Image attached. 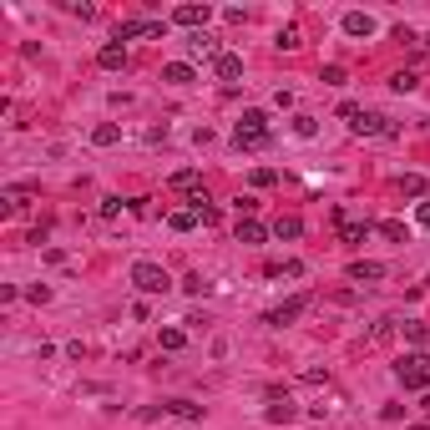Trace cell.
I'll return each mask as SVG.
<instances>
[{"mask_svg":"<svg viewBox=\"0 0 430 430\" xmlns=\"http://www.w3.org/2000/svg\"><path fill=\"white\" fill-rule=\"evenodd\" d=\"M233 142H238L243 152H258V147H268V142H274V132H268V117L258 112V106H248V112L238 117V127H233Z\"/></svg>","mask_w":430,"mask_h":430,"instance_id":"cell-1","label":"cell"},{"mask_svg":"<svg viewBox=\"0 0 430 430\" xmlns=\"http://www.w3.org/2000/svg\"><path fill=\"white\" fill-rule=\"evenodd\" d=\"M132 284H137L142 294H168V289H173V274H168L163 263H152V258H137V263H132Z\"/></svg>","mask_w":430,"mask_h":430,"instance_id":"cell-2","label":"cell"},{"mask_svg":"<svg viewBox=\"0 0 430 430\" xmlns=\"http://www.w3.org/2000/svg\"><path fill=\"white\" fill-rule=\"evenodd\" d=\"M395 380L405 385V390H425L430 385V354L420 349V354H405L400 364H395Z\"/></svg>","mask_w":430,"mask_h":430,"instance_id":"cell-3","label":"cell"},{"mask_svg":"<svg viewBox=\"0 0 430 430\" xmlns=\"http://www.w3.org/2000/svg\"><path fill=\"white\" fill-rule=\"evenodd\" d=\"M349 132L354 137H395V122L380 117V112H354L349 117Z\"/></svg>","mask_w":430,"mask_h":430,"instance_id":"cell-4","label":"cell"},{"mask_svg":"<svg viewBox=\"0 0 430 430\" xmlns=\"http://www.w3.org/2000/svg\"><path fill=\"white\" fill-rule=\"evenodd\" d=\"M263 415H268V425H289V420L299 415V405L284 395V385H274V390H268V410H263Z\"/></svg>","mask_w":430,"mask_h":430,"instance_id":"cell-5","label":"cell"},{"mask_svg":"<svg viewBox=\"0 0 430 430\" xmlns=\"http://www.w3.org/2000/svg\"><path fill=\"white\" fill-rule=\"evenodd\" d=\"M304 309H309V294H294L289 304H279V309H268V314H263V324H274V329H284V324H294V319H299Z\"/></svg>","mask_w":430,"mask_h":430,"instance_id":"cell-6","label":"cell"},{"mask_svg":"<svg viewBox=\"0 0 430 430\" xmlns=\"http://www.w3.org/2000/svg\"><path fill=\"white\" fill-rule=\"evenodd\" d=\"M188 56H193V61H218V56H223V46H218V36L193 31V36H188Z\"/></svg>","mask_w":430,"mask_h":430,"instance_id":"cell-7","label":"cell"},{"mask_svg":"<svg viewBox=\"0 0 430 430\" xmlns=\"http://www.w3.org/2000/svg\"><path fill=\"white\" fill-rule=\"evenodd\" d=\"M163 31H168V21H122L112 41H122V46H127V41H137V36H163Z\"/></svg>","mask_w":430,"mask_h":430,"instance_id":"cell-8","label":"cell"},{"mask_svg":"<svg viewBox=\"0 0 430 430\" xmlns=\"http://www.w3.org/2000/svg\"><path fill=\"white\" fill-rule=\"evenodd\" d=\"M344 274H349V284H380V279H385V263H374V258H354Z\"/></svg>","mask_w":430,"mask_h":430,"instance_id":"cell-9","label":"cell"},{"mask_svg":"<svg viewBox=\"0 0 430 430\" xmlns=\"http://www.w3.org/2000/svg\"><path fill=\"white\" fill-rule=\"evenodd\" d=\"M213 21V6H178L173 11V26H188V31H203Z\"/></svg>","mask_w":430,"mask_h":430,"instance_id":"cell-10","label":"cell"},{"mask_svg":"<svg viewBox=\"0 0 430 430\" xmlns=\"http://www.w3.org/2000/svg\"><path fill=\"white\" fill-rule=\"evenodd\" d=\"M168 188H173V193H188V198L208 193V188H203V173H198V168H183V173H173V178H168Z\"/></svg>","mask_w":430,"mask_h":430,"instance_id":"cell-11","label":"cell"},{"mask_svg":"<svg viewBox=\"0 0 430 430\" xmlns=\"http://www.w3.org/2000/svg\"><path fill=\"white\" fill-rule=\"evenodd\" d=\"M96 66H101V71H122V66H127V46H122V41H106V46L96 51Z\"/></svg>","mask_w":430,"mask_h":430,"instance_id":"cell-12","label":"cell"},{"mask_svg":"<svg viewBox=\"0 0 430 430\" xmlns=\"http://www.w3.org/2000/svg\"><path fill=\"white\" fill-rule=\"evenodd\" d=\"M213 76H218V81H238V76H243V56H233V51H223V56L213 61Z\"/></svg>","mask_w":430,"mask_h":430,"instance_id":"cell-13","label":"cell"},{"mask_svg":"<svg viewBox=\"0 0 430 430\" xmlns=\"http://www.w3.org/2000/svg\"><path fill=\"white\" fill-rule=\"evenodd\" d=\"M344 36H374V16H364V11H344Z\"/></svg>","mask_w":430,"mask_h":430,"instance_id":"cell-14","label":"cell"},{"mask_svg":"<svg viewBox=\"0 0 430 430\" xmlns=\"http://www.w3.org/2000/svg\"><path fill=\"white\" fill-rule=\"evenodd\" d=\"M193 76H198L193 61H168V66H163V81H168V86H188Z\"/></svg>","mask_w":430,"mask_h":430,"instance_id":"cell-15","label":"cell"},{"mask_svg":"<svg viewBox=\"0 0 430 430\" xmlns=\"http://www.w3.org/2000/svg\"><path fill=\"white\" fill-rule=\"evenodd\" d=\"M198 223H203V218H198L193 208H173V213H168V228H173V233H193Z\"/></svg>","mask_w":430,"mask_h":430,"instance_id":"cell-16","label":"cell"},{"mask_svg":"<svg viewBox=\"0 0 430 430\" xmlns=\"http://www.w3.org/2000/svg\"><path fill=\"white\" fill-rule=\"evenodd\" d=\"M263 238H268V228L258 218H238V243H263Z\"/></svg>","mask_w":430,"mask_h":430,"instance_id":"cell-17","label":"cell"},{"mask_svg":"<svg viewBox=\"0 0 430 430\" xmlns=\"http://www.w3.org/2000/svg\"><path fill=\"white\" fill-rule=\"evenodd\" d=\"M91 142H96V147H117V142H122V127H117V122H101V127H91Z\"/></svg>","mask_w":430,"mask_h":430,"instance_id":"cell-18","label":"cell"},{"mask_svg":"<svg viewBox=\"0 0 430 430\" xmlns=\"http://www.w3.org/2000/svg\"><path fill=\"white\" fill-rule=\"evenodd\" d=\"M405 339L420 344V349H430V324H425V319H405Z\"/></svg>","mask_w":430,"mask_h":430,"instance_id":"cell-19","label":"cell"},{"mask_svg":"<svg viewBox=\"0 0 430 430\" xmlns=\"http://www.w3.org/2000/svg\"><path fill=\"white\" fill-rule=\"evenodd\" d=\"M36 193V183H16V188H6V193H0V203H6V208H26V198Z\"/></svg>","mask_w":430,"mask_h":430,"instance_id":"cell-20","label":"cell"},{"mask_svg":"<svg viewBox=\"0 0 430 430\" xmlns=\"http://www.w3.org/2000/svg\"><path fill=\"white\" fill-rule=\"evenodd\" d=\"M168 415H178V420H203V405H198V400H168Z\"/></svg>","mask_w":430,"mask_h":430,"instance_id":"cell-21","label":"cell"},{"mask_svg":"<svg viewBox=\"0 0 430 430\" xmlns=\"http://www.w3.org/2000/svg\"><path fill=\"white\" fill-rule=\"evenodd\" d=\"M274 46H279V51H299V46H304V31H299V26H284V31L274 36Z\"/></svg>","mask_w":430,"mask_h":430,"instance_id":"cell-22","label":"cell"},{"mask_svg":"<svg viewBox=\"0 0 430 430\" xmlns=\"http://www.w3.org/2000/svg\"><path fill=\"white\" fill-rule=\"evenodd\" d=\"M364 233H369V223H359V218H344L339 223V238L344 243H364Z\"/></svg>","mask_w":430,"mask_h":430,"instance_id":"cell-23","label":"cell"},{"mask_svg":"<svg viewBox=\"0 0 430 430\" xmlns=\"http://www.w3.org/2000/svg\"><path fill=\"white\" fill-rule=\"evenodd\" d=\"M400 193L420 203V198H425V178H420V173H405V178H400Z\"/></svg>","mask_w":430,"mask_h":430,"instance_id":"cell-24","label":"cell"},{"mask_svg":"<svg viewBox=\"0 0 430 430\" xmlns=\"http://www.w3.org/2000/svg\"><path fill=\"white\" fill-rule=\"evenodd\" d=\"M380 233H385L390 243H410V228H405L400 218H385V223H380Z\"/></svg>","mask_w":430,"mask_h":430,"instance_id":"cell-25","label":"cell"},{"mask_svg":"<svg viewBox=\"0 0 430 430\" xmlns=\"http://www.w3.org/2000/svg\"><path fill=\"white\" fill-rule=\"evenodd\" d=\"M157 344H163V349H183V344H188V334H183L178 324H168L163 334H157Z\"/></svg>","mask_w":430,"mask_h":430,"instance_id":"cell-26","label":"cell"},{"mask_svg":"<svg viewBox=\"0 0 430 430\" xmlns=\"http://www.w3.org/2000/svg\"><path fill=\"white\" fill-rule=\"evenodd\" d=\"M395 339V319H380V324L369 329V344H390Z\"/></svg>","mask_w":430,"mask_h":430,"instance_id":"cell-27","label":"cell"},{"mask_svg":"<svg viewBox=\"0 0 430 430\" xmlns=\"http://www.w3.org/2000/svg\"><path fill=\"white\" fill-rule=\"evenodd\" d=\"M268 274H274V279H299V274H304V263H299V258H289V263H274Z\"/></svg>","mask_w":430,"mask_h":430,"instance_id":"cell-28","label":"cell"},{"mask_svg":"<svg viewBox=\"0 0 430 430\" xmlns=\"http://www.w3.org/2000/svg\"><path fill=\"white\" fill-rule=\"evenodd\" d=\"M390 86L405 96V91H415V86H420V76H415V71H395V76H390Z\"/></svg>","mask_w":430,"mask_h":430,"instance_id":"cell-29","label":"cell"},{"mask_svg":"<svg viewBox=\"0 0 430 430\" xmlns=\"http://www.w3.org/2000/svg\"><path fill=\"white\" fill-rule=\"evenodd\" d=\"M274 233H279V238H299V233H304V223H299V218H279V223H274Z\"/></svg>","mask_w":430,"mask_h":430,"instance_id":"cell-30","label":"cell"},{"mask_svg":"<svg viewBox=\"0 0 430 430\" xmlns=\"http://www.w3.org/2000/svg\"><path fill=\"white\" fill-rule=\"evenodd\" d=\"M314 132H319V122H314V117H294V137H304V142H309Z\"/></svg>","mask_w":430,"mask_h":430,"instance_id":"cell-31","label":"cell"},{"mask_svg":"<svg viewBox=\"0 0 430 430\" xmlns=\"http://www.w3.org/2000/svg\"><path fill=\"white\" fill-rule=\"evenodd\" d=\"M274 183H279L274 168H253V188H274Z\"/></svg>","mask_w":430,"mask_h":430,"instance_id":"cell-32","label":"cell"},{"mask_svg":"<svg viewBox=\"0 0 430 430\" xmlns=\"http://www.w3.org/2000/svg\"><path fill=\"white\" fill-rule=\"evenodd\" d=\"M233 208H238V218H253V213H258V198H248V193H243Z\"/></svg>","mask_w":430,"mask_h":430,"instance_id":"cell-33","label":"cell"},{"mask_svg":"<svg viewBox=\"0 0 430 430\" xmlns=\"http://www.w3.org/2000/svg\"><path fill=\"white\" fill-rule=\"evenodd\" d=\"M324 86H344V66H324V76H319Z\"/></svg>","mask_w":430,"mask_h":430,"instance_id":"cell-34","label":"cell"},{"mask_svg":"<svg viewBox=\"0 0 430 430\" xmlns=\"http://www.w3.org/2000/svg\"><path fill=\"white\" fill-rule=\"evenodd\" d=\"M26 299H31V304H51V289H46V284H31Z\"/></svg>","mask_w":430,"mask_h":430,"instance_id":"cell-35","label":"cell"},{"mask_svg":"<svg viewBox=\"0 0 430 430\" xmlns=\"http://www.w3.org/2000/svg\"><path fill=\"white\" fill-rule=\"evenodd\" d=\"M122 213V198H101V218H117Z\"/></svg>","mask_w":430,"mask_h":430,"instance_id":"cell-36","label":"cell"},{"mask_svg":"<svg viewBox=\"0 0 430 430\" xmlns=\"http://www.w3.org/2000/svg\"><path fill=\"white\" fill-rule=\"evenodd\" d=\"M183 289H188V294H203L208 284H203V274H188V279H183Z\"/></svg>","mask_w":430,"mask_h":430,"instance_id":"cell-37","label":"cell"},{"mask_svg":"<svg viewBox=\"0 0 430 430\" xmlns=\"http://www.w3.org/2000/svg\"><path fill=\"white\" fill-rule=\"evenodd\" d=\"M415 218H420V223L430 228V203H420V208H415Z\"/></svg>","mask_w":430,"mask_h":430,"instance_id":"cell-38","label":"cell"},{"mask_svg":"<svg viewBox=\"0 0 430 430\" xmlns=\"http://www.w3.org/2000/svg\"><path fill=\"white\" fill-rule=\"evenodd\" d=\"M420 410H425V415H430V395H425V400H420Z\"/></svg>","mask_w":430,"mask_h":430,"instance_id":"cell-39","label":"cell"},{"mask_svg":"<svg viewBox=\"0 0 430 430\" xmlns=\"http://www.w3.org/2000/svg\"><path fill=\"white\" fill-rule=\"evenodd\" d=\"M410 430H430V425H410Z\"/></svg>","mask_w":430,"mask_h":430,"instance_id":"cell-40","label":"cell"},{"mask_svg":"<svg viewBox=\"0 0 430 430\" xmlns=\"http://www.w3.org/2000/svg\"><path fill=\"white\" fill-rule=\"evenodd\" d=\"M425 41H430V36H425Z\"/></svg>","mask_w":430,"mask_h":430,"instance_id":"cell-41","label":"cell"}]
</instances>
